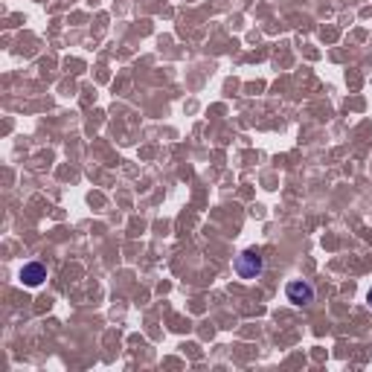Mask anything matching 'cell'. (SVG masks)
Wrapping results in <instances>:
<instances>
[{"label":"cell","instance_id":"obj_1","mask_svg":"<svg viewBox=\"0 0 372 372\" xmlns=\"http://www.w3.org/2000/svg\"><path fill=\"white\" fill-rule=\"evenodd\" d=\"M233 270H236L241 280H256L262 270H265V262H262V256H259L256 251H244V253L233 262Z\"/></svg>","mask_w":372,"mask_h":372},{"label":"cell","instance_id":"obj_2","mask_svg":"<svg viewBox=\"0 0 372 372\" xmlns=\"http://www.w3.org/2000/svg\"><path fill=\"white\" fill-rule=\"evenodd\" d=\"M285 296L294 306H308V303H314V288L306 280H291L285 285Z\"/></svg>","mask_w":372,"mask_h":372},{"label":"cell","instance_id":"obj_3","mask_svg":"<svg viewBox=\"0 0 372 372\" xmlns=\"http://www.w3.org/2000/svg\"><path fill=\"white\" fill-rule=\"evenodd\" d=\"M44 280H47V268L41 262H27L20 268V282L27 288H38Z\"/></svg>","mask_w":372,"mask_h":372},{"label":"cell","instance_id":"obj_4","mask_svg":"<svg viewBox=\"0 0 372 372\" xmlns=\"http://www.w3.org/2000/svg\"><path fill=\"white\" fill-rule=\"evenodd\" d=\"M366 303H369V306H372V288H369V291H366Z\"/></svg>","mask_w":372,"mask_h":372}]
</instances>
